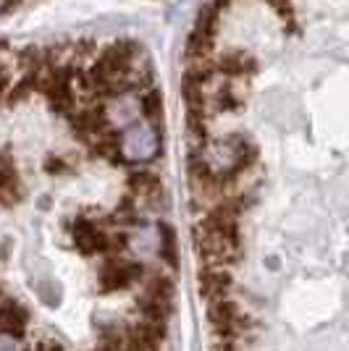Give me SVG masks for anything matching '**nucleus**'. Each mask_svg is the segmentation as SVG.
I'll return each instance as SVG.
<instances>
[{
    "label": "nucleus",
    "instance_id": "9",
    "mask_svg": "<svg viewBox=\"0 0 349 351\" xmlns=\"http://www.w3.org/2000/svg\"><path fill=\"white\" fill-rule=\"evenodd\" d=\"M27 309L21 307V304H16L14 299H3L0 302V333H5V336H24V330H27Z\"/></svg>",
    "mask_w": 349,
    "mask_h": 351
},
{
    "label": "nucleus",
    "instance_id": "1",
    "mask_svg": "<svg viewBox=\"0 0 349 351\" xmlns=\"http://www.w3.org/2000/svg\"><path fill=\"white\" fill-rule=\"evenodd\" d=\"M74 63H60V66H50L45 69L40 76V89L43 92L50 110H56L58 116H71L76 108V95H74Z\"/></svg>",
    "mask_w": 349,
    "mask_h": 351
},
{
    "label": "nucleus",
    "instance_id": "5",
    "mask_svg": "<svg viewBox=\"0 0 349 351\" xmlns=\"http://www.w3.org/2000/svg\"><path fill=\"white\" fill-rule=\"evenodd\" d=\"M234 289V278L229 267H213V265H203L197 273V291L205 302H216V299H226Z\"/></svg>",
    "mask_w": 349,
    "mask_h": 351
},
{
    "label": "nucleus",
    "instance_id": "12",
    "mask_svg": "<svg viewBox=\"0 0 349 351\" xmlns=\"http://www.w3.org/2000/svg\"><path fill=\"white\" fill-rule=\"evenodd\" d=\"M142 296L163 304H174V283L166 276H147L142 278Z\"/></svg>",
    "mask_w": 349,
    "mask_h": 351
},
{
    "label": "nucleus",
    "instance_id": "20",
    "mask_svg": "<svg viewBox=\"0 0 349 351\" xmlns=\"http://www.w3.org/2000/svg\"><path fill=\"white\" fill-rule=\"evenodd\" d=\"M218 351H236V349H234V343H223V346H218Z\"/></svg>",
    "mask_w": 349,
    "mask_h": 351
},
{
    "label": "nucleus",
    "instance_id": "3",
    "mask_svg": "<svg viewBox=\"0 0 349 351\" xmlns=\"http://www.w3.org/2000/svg\"><path fill=\"white\" fill-rule=\"evenodd\" d=\"M69 123H71L74 134L85 142V145H92L98 142L102 134L113 132L111 121H108V113H105V103H89V105H76L74 113L69 116Z\"/></svg>",
    "mask_w": 349,
    "mask_h": 351
},
{
    "label": "nucleus",
    "instance_id": "17",
    "mask_svg": "<svg viewBox=\"0 0 349 351\" xmlns=\"http://www.w3.org/2000/svg\"><path fill=\"white\" fill-rule=\"evenodd\" d=\"M218 16H221L218 8H216L213 3H207V5H203V11L197 14L194 29L203 32V34H210V37H216V29H218Z\"/></svg>",
    "mask_w": 349,
    "mask_h": 351
},
{
    "label": "nucleus",
    "instance_id": "6",
    "mask_svg": "<svg viewBox=\"0 0 349 351\" xmlns=\"http://www.w3.org/2000/svg\"><path fill=\"white\" fill-rule=\"evenodd\" d=\"M126 186H129L131 197L137 202H145L147 207H160L166 205V189L160 184V178L155 173H147V171H134L126 178Z\"/></svg>",
    "mask_w": 349,
    "mask_h": 351
},
{
    "label": "nucleus",
    "instance_id": "13",
    "mask_svg": "<svg viewBox=\"0 0 349 351\" xmlns=\"http://www.w3.org/2000/svg\"><path fill=\"white\" fill-rule=\"evenodd\" d=\"M139 95V110H142V116L160 129V123H163V95H160V89H153L147 87L142 92H137Z\"/></svg>",
    "mask_w": 349,
    "mask_h": 351
},
{
    "label": "nucleus",
    "instance_id": "16",
    "mask_svg": "<svg viewBox=\"0 0 349 351\" xmlns=\"http://www.w3.org/2000/svg\"><path fill=\"white\" fill-rule=\"evenodd\" d=\"M111 220L118 223V226H139V223H142V218H139V202H137L131 194L124 197V199L118 202L116 210H113Z\"/></svg>",
    "mask_w": 349,
    "mask_h": 351
},
{
    "label": "nucleus",
    "instance_id": "11",
    "mask_svg": "<svg viewBox=\"0 0 349 351\" xmlns=\"http://www.w3.org/2000/svg\"><path fill=\"white\" fill-rule=\"evenodd\" d=\"M40 76L43 73H30V71H19L14 82H11V89L5 95V103L8 105H19L24 100H30L32 95L40 89Z\"/></svg>",
    "mask_w": 349,
    "mask_h": 351
},
{
    "label": "nucleus",
    "instance_id": "8",
    "mask_svg": "<svg viewBox=\"0 0 349 351\" xmlns=\"http://www.w3.org/2000/svg\"><path fill=\"white\" fill-rule=\"evenodd\" d=\"M213 60H216V73L223 76V79H229V82L249 79V76H255V71H258V60L252 58L249 53H245V50H229L221 58H213Z\"/></svg>",
    "mask_w": 349,
    "mask_h": 351
},
{
    "label": "nucleus",
    "instance_id": "7",
    "mask_svg": "<svg viewBox=\"0 0 349 351\" xmlns=\"http://www.w3.org/2000/svg\"><path fill=\"white\" fill-rule=\"evenodd\" d=\"M108 236L111 234H105L100 226H95L87 218H76V223H74V244L87 257H92V254L105 257L108 254Z\"/></svg>",
    "mask_w": 349,
    "mask_h": 351
},
{
    "label": "nucleus",
    "instance_id": "4",
    "mask_svg": "<svg viewBox=\"0 0 349 351\" xmlns=\"http://www.w3.org/2000/svg\"><path fill=\"white\" fill-rule=\"evenodd\" d=\"M145 278V267L124 257H105L100 265V291H126Z\"/></svg>",
    "mask_w": 349,
    "mask_h": 351
},
{
    "label": "nucleus",
    "instance_id": "19",
    "mask_svg": "<svg viewBox=\"0 0 349 351\" xmlns=\"http://www.w3.org/2000/svg\"><path fill=\"white\" fill-rule=\"evenodd\" d=\"M37 351H63V349H60V343H56V341H43L37 346Z\"/></svg>",
    "mask_w": 349,
    "mask_h": 351
},
{
    "label": "nucleus",
    "instance_id": "10",
    "mask_svg": "<svg viewBox=\"0 0 349 351\" xmlns=\"http://www.w3.org/2000/svg\"><path fill=\"white\" fill-rule=\"evenodd\" d=\"M21 197V184H19V171L16 162L8 155H0V205H14Z\"/></svg>",
    "mask_w": 349,
    "mask_h": 351
},
{
    "label": "nucleus",
    "instance_id": "15",
    "mask_svg": "<svg viewBox=\"0 0 349 351\" xmlns=\"http://www.w3.org/2000/svg\"><path fill=\"white\" fill-rule=\"evenodd\" d=\"M213 45H216V37L192 29L190 40H187V60L210 58L213 56Z\"/></svg>",
    "mask_w": 349,
    "mask_h": 351
},
{
    "label": "nucleus",
    "instance_id": "2",
    "mask_svg": "<svg viewBox=\"0 0 349 351\" xmlns=\"http://www.w3.org/2000/svg\"><path fill=\"white\" fill-rule=\"evenodd\" d=\"M207 320H210V333H213L218 346L234 343L247 328V317H245L242 309L236 307L232 296L207 302Z\"/></svg>",
    "mask_w": 349,
    "mask_h": 351
},
{
    "label": "nucleus",
    "instance_id": "18",
    "mask_svg": "<svg viewBox=\"0 0 349 351\" xmlns=\"http://www.w3.org/2000/svg\"><path fill=\"white\" fill-rule=\"evenodd\" d=\"M11 82H14V73L8 71L5 66H0V103H5V95L11 89Z\"/></svg>",
    "mask_w": 349,
    "mask_h": 351
},
{
    "label": "nucleus",
    "instance_id": "21",
    "mask_svg": "<svg viewBox=\"0 0 349 351\" xmlns=\"http://www.w3.org/2000/svg\"><path fill=\"white\" fill-rule=\"evenodd\" d=\"M3 299H5V296H3V291H0V302H3Z\"/></svg>",
    "mask_w": 349,
    "mask_h": 351
},
{
    "label": "nucleus",
    "instance_id": "14",
    "mask_svg": "<svg viewBox=\"0 0 349 351\" xmlns=\"http://www.w3.org/2000/svg\"><path fill=\"white\" fill-rule=\"evenodd\" d=\"M160 234V244H158V254L160 260L168 265V267H176L179 265V249H176V231L168 226V223H160L158 226Z\"/></svg>",
    "mask_w": 349,
    "mask_h": 351
}]
</instances>
